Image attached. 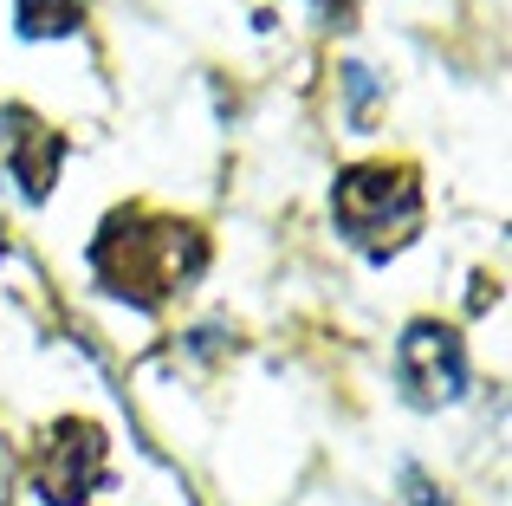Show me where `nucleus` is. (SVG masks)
Returning <instances> with one entry per match:
<instances>
[{
	"label": "nucleus",
	"mask_w": 512,
	"mask_h": 506,
	"mask_svg": "<svg viewBox=\"0 0 512 506\" xmlns=\"http://www.w3.org/2000/svg\"><path fill=\"white\" fill-rule=\"evenodd\" d=\"M91 273L104 292L156 312L208 273V234L195 221L156 215V208H117L91 241Z\"/></svg>",
	"instance_id": "obj_1"
},
{
	"label": "nucleus",
	"mask_w": 512,
	"mask_h": 506,
	"mask_svg": "<svg viewBox=\"0 0 512 506\" xmlns=\"http://www.w3.org/2000/svg\"><path fill=\"white\" fill-rule=\"evenodd\" d=\"M331 215L357 253L389 260L422 234V182L402 163H350L331 189Z\"/></svg>",
	"instance_id": "obj_2"
},
{
	"label": "nucleus",
	"mask_w": 512,
	"mask_h": 506,
	"mask_svg": "<svg viewBox=\"0 0 512 506\" xmlns=\"http://www.w3.org/2000/svg\"><path fill=\"white\" fill-rule=\"evenodd\" d=\"M111 481V442H104L98 422H52L33 448V487L46 506H85L98 487Z\"/></svg>",
	"instance_id": "obj_3"
},
{
	"label": "nucleus",
	"mask_w": 512,
	"mask_h": 506,
	"mask_svg": "<svg viewBox=\"0 0 512 506\" xmlns=\"http://www.w3.org/2000/svg\"><path fill=\"white\" fill-rule=\"evenodd\" d=\"M396 377H402V390H409V403H422V409L454 403V396L467 390L461 331L441 325V318H415V325L402 331V344H396Z\"/></svg>",
	"instance_id": "obj_4"
},
{
	"label": "nucleus",
	"mask_w": 512,
	"mask_h": 506,
	"mask_svg": "<svg viewBox=\"0 0 512 506\" xmlns=\"http://www.w3.org/2000/svg\"><path fill=\"white\" fill-rule=\"evenodd\" d=\"M0 156H7V169H13V189H20L26 202H46L52 176H59V163H65V137L7 104V111H0Z\"/></svg>",
	"instance_id": "obj_5"
},
{
	"label": "nucleus",
	"mask_w": 512,
	"mask_h": 506,
	"mask_svg": "<svg viewBox=\"0 0 512 506\" xmlns=\"http://www.w3.org/2000/svg\"><path fill=\"white\" fill-rule=\"evenodd\" d=\"M91 0H20V39H59L78 33Z\"/></svg>",
	"instance_id": "obj_6"
},
{
	"label": "nucleus",
	"mask_w": 512,
	"mask_h": 506,
	"mask_svg": "<svg viewBox=\"0 0 512 506\" xmlns=\"http://www.w3.org/2000/svg\"><path fill=\"white\" fill-rule=\"evenodd\" d=\"M402 494H409V506H448V500L435 494V487H428V474H415V468L402 474Z\"/></svg>",
	"instance_id": "obj_7"
},
{
	"label": "nucleus",
	"mask_w": 512,
	"mask_h": 506,
	"mask_svg": "<svg viewBox=\"0 0 512 506\" xmlns=\"http://www.w3.org/2000/svg\"><path fill=\"white\" fill-rule=\"evenodd\" d=\"M7 500H13V448L0 442V506H7Z\"/></svg>",
	"instance_id": "obj_8"
},
{
	"label": "nucleus",
	"mask_w": 512,
	"mask_h": 506,
	"mask_svg": "<svg viewBox=\"0 0 512 506\" xmlns=\"http://www.w3.org/2000/svg\"><path fill=\"white\" fill-rule=\"evenodd\" d=\"M0 253H7V228H0Z\"/></svg>",
	"instance_id": "obj_9"
}]
</instances>
